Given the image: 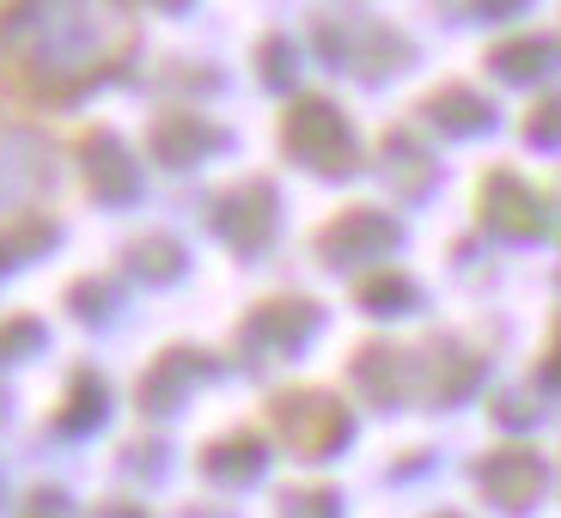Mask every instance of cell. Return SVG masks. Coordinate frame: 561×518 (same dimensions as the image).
Masks as SVG:
<instances>
[{
    "mask_svg": "<svg viewBox=\"0 0 561 518\" xmlns=\"http://www.w3.org/2000/svg\"><path fill=\"white\" fill-rule=\"evenodd\" d=\"M360 306H373V311H403V306H409V280H403V275L360 280Z\"/></svg>",
    "mask_w": 561,
    "mask_h": 518,
    "instance_id": "cell-8",
    "label": "cell"
},
{
    "mask_svg": "<svg viewBox=\"0 0 561 518\" xmlns=\"http://www.w3.org/2000/svg\"><path fill=\"white\" fill-rule=\"evenodd\" d=\"M275 415L287 421V439H294L299 451H318V446H336L342 439V408L330 403V396H280Z\"/></svg>",
    "mask_w": 561,
    "mask_h": 518,
    "instance_id": "cell-3",
    "label": "cell"
},
{
    "mask_svg": "<svg viewBox=\"0 0 561 518\" xmlns=\"http://www.w3.org/2000/svg\"><path fill=\"white\" fill-rule=\"evenodd\" d=\"M421 111L434 116V123H446V128H482L489 123V104H482L477 92H458V85H439Z\"/></svg>",
    "mask_w": 561,
    "mask_h": 518,
    "instance_id": "cell-6",
    "label": "cell"
},
{
    "mask_svg": "<svg viewBox=\"0 0 561 518\" xmlns=\"http://www.w3.org/2000/svg\"><path fill=\"white\" fill-rule=\"evenodd\" d=\"M280 135H287V153L318 165V171H348L354 165V135H348L336 104L299 99L294 111H287V123H280Z\"/></svg>",
    "mask_w": 561,
    "mask_h": 518,
    "instance_id": "cell-2",
    "label": "cell"
},
{
    "mask_svg": "<svg viewBox=\"0 0 561 518\" xmlns=\"http://www.w3.org/2000/svg\"><path fill=\"white\" fill-rule=\"evenodd\" d=\"M482 13H501V7H519V0H477Z\"/></svg>",
    "mask_w": 561,
    "mask_h": 518,
    "instance_id": "cell-11",
    "label": "cell"
},
{
    "mask_svg": "<svg viewBox=\"0 0 561 518\" xmlns=\"http://www.w3.org/2000/svg\"><path fill=\"white\" fill-rule=\"evenodd\" d=\"M135 43L128 0H0V85L19 99H80Z\"/></svg>",
    "mask_w": 561,
    "mask_h": 518,
    "instance_id": "cell-1",
    "label": "cell"
},
{
    "mask_svg": "<svg viewBox=\"0 0 561 518\" xmlns=\"http://www.w3.org/2000/svg\"><path fill=\"white\" fill-rule=\"evenodd\" d=\"M482 220L494 226V232H513V239H531L537 226H543V214H537L531 189L513 177H489V189H482Z\"/></svg>",
    "mask_w": 561,
    "mask_h": 518,
    "instance_id": "cell-4",
    "label": "cell"
},
{
    "mask_svg": "<svg viewBox=\"0 0 561 518\" xmlns=\"http://www.w3.org/2000/svg\"><path fill=\"white\" fill-rule=\"evenodd\" d=\"M549 56H556V49H549V37H519L513 49H494L489 61H494V73H513V80H525V73H543Z\"/></svg>",
    "mask_w": 561,
    "mask_h": 518,
    "instance_id": "cell-7",
    "label": "cell"
},
{
    "mask_svg": "<svg viewBox=\"0 0 561 518\" xmlns=\"http://www.w3.org/2000/svg\"><path fill=\"white\" fill-rule=\"evenodd\" d=\"M525 135L531 140H549V135H561V99H543L531 111V123H525Z\"/></svg>",
    "mask_w": 561,
    "mask_h": 518,
    "instance_id": "cell-9",
    "label": "cell"
},
{
    "mask_svg": "<svg viewBox=\"0 0 561 518\" xmlns=\"http://www.w3.org/2000/svg\"><path fill=\"white\" fill-rule=\"evenodd\" d=\"M397 232H391V220L385 214H342L330 232H323V256H354V251H385Z\"/></svg>",
    "mask_w": 561,
    "mask_h": 518,
    "instance_id": "cell-5",
    "label": "cell"
},
{
    "mask_svg": "<svg viewBox=\"0 0 561 518\" xmlns=\"http://www.w3.org/2000/svg\"><path fill=\"white\" fill-rule=\"evenodd\" d=\"M165 7H171V0H165Z\"/></svg>",
    "mask_w": 561,
    "mask_h": 518,
    "instance_id": "cell-12",
    "label": "cell"
},
{
    "mask_svg": "<svg viewBox=\"0 0 561 518\" xmlns=\"http://www.w3.org/2000/svg\"><path fill=\"white\" fill-rule=\"evenodd\" d=\"M178 135H202V128L178 123ZM159 153H165V159H183V153H202V140H178V147H171V123H159Z\"/></svg>",
    "mask_w": 561,
    "mask_h": 518,
    "instance_id": "cell-10",
    "label": "cell"
}]
</instances>
